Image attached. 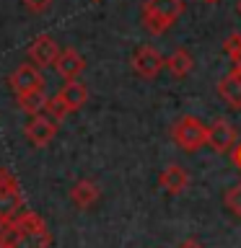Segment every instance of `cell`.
<instances>
[{
  "mask_svg": "<svg viewBox=\"0 0 241 248\" xmlns=\"http://www.w3.org/2000/svg\"><path fill=\"white\" fill-rule=\"evenodd\" d=\"M184 0H145L143 3V26L153 36H161L182 18Z\"/></svg>",
  "mask_w": 241,
  "mask_h": 248,
  "instance_id": "1",
  "label": "cell"
},
{
  "mask_svg": "<svg viewBox=\"0 0 241 248\" xmlns=\"http://www.w3.org/2000/svg\"><path fill=\"white\" fill-rule=\"evenodd\" d=\"M16 228H18V238H16L13 248H50L52 235L47 230V222L31 209H21L13 217Z\"/></svg>",
  "mask_w": 241,
  "mask_h": 248,
  "instance_id": "2",
  "label": "cell"
},
{
  "mask_svg": "<svg viewBox=\"0 0 241 248\" xmlns=\"http://www.w3.org/2000/svg\"><path fill=\"white\" fill-rule=\"evenodd\" d=\"M171 137L174 142L187 153H194L205 145V137H207V124L197 119V116H182L174 127H171Z\"/></svg>",
  "mask_w": 241,
  "mask_h": 248,
  "instance_id": "3",
  "label": "cell"
},
{
  "mask_svg": "<svg viewBox=\"0 0 241 248\" xmlns=\"http://www.w3.org/2000/svg\"><path fill=\"white\" fill-rule=\"evenodd\" d=\"M23 209L21 186L8 168H0V220H13Z\"/></svg>",
  "mask_w": 241,
  "mask_h": 248,
  "instance_id": "4",
  "label": "cell"
},
{
  "mask_svg": "<svg viewBox=\"0 0 241 248\" xmlns=\"http://www.w3.org/2000/svg\"><path fill=\"white\" fill-rule=\"evenodd\" d=\"M23 135H26V140L34 147H47L54 140V135H57V122L52 119V116H47L44 111L34 114L29 119V124L23 127Z\"/></svg>",
  "mask_w": 241,
  "mask_h": 248,
  "instance_id": "5",
  "label": "cell"
},
{
  "mask_svg": "<svg viewBox=\"0 0 241 248\" xmlns=\"http://www.w3.org/2000/svg\"><path fill=\"white\" fill-rule=\"evenodd\" d=\"M132 67H135V73L140 78L153 80V78L163 70V57H161L158 49H153L151 44H143V46L135 49V54H132Z\"/></svg>",
  "mask_w": 241,
  "mask_h": 248,
  "instance_id": "6",
  "label": "cell"
},
{
  "mask_svg": "<svg viewBox=\"0 0 241 248\" xmlns=\"http://www.w3.org/2000/svg\"><path fill=\"white\" fill-rule=\"evenodd\" d=\"M205 145H210L215 153H228V150H233V145H236V129L231 127V122L215 119L207 127Z\"/></svg>",
  "mask_w": 241,
  "mask_h": 248,
  "instance_id": "7",
  "label": "cell"
},
{
  "mask_svg": "<svg viewBox=\"0 0 241 248\" xmlns=\"http://www.w3.org/2000/svg\"><path fill=\"white\" fill-rule=\"evenodd\" d=\"M8 85L16 91V93H26V91H34V88H42L44 85V75L42 70H39L36 65H18L11 73V78H8Z\"/></svg>",
  "mask_w": 241,
  "mask_h": 248,
  "instance_id": "8",
  "label": "cell"
},
{
  "mask_svg": "<svg viewBox=\"0 0 241 248\" xmlns=\"http://www.w3.org/2000/svg\"><path fill=\"white\" fill-rule=\"evenodd\" d=\"M52 67L57 70V75L62 78V80H75V78L83 73L86 60H83V54L78 52V49H70V46H68V49H60L57 52Z\"/></svg>",
  "mask_w": 241,
  "mask_h": 248,
  "instance_id": "9",
  "label": "cell"
},
{
  "mask_svg": "<svg viewBox=\"0 0 241 248\" xmlns=\"http://www.w3.org/2000/svg\"><path fill=\"white\" fill-rule=\"evenodd\" d=\"M57 52H60L57 42L47 34H39L34 42L29 44V57L36 67H50L54 62V57H57Z\"/></svg>",
  "mask_w": 241,
  "mask_h": 248,
  "instance_id": "10",
  "label": "cell"
},
{
  "mask_svg": "<svg viewBox=\"0 0 241 248\" xmlns=\"http://www.w3.org/2000/svg\"><path fill=\"white\" fill-rule=\"evenodd\" d=\"M54 98L68 108V114H73V111H81L83 104L88 101V88H86L83 83H78V80H65V85L57 91Z\"/></svg>",
  "mask_w": 241,
  "mask_h": 248,
  "instance_id": "11",
  "label": "cell"
},
{
  "mask_svg": "<svg viewBox=\"0 0 241 248\" xmlns=\"http://www.w3.org/2000/svg\"><path fill=\"white\" fill-rule=\"evenodd\" d=\"M218 93L231 108H241V67H233L218 80Z\"/></svg>",
  "mask_w": 241,
  "mask_h": 248,
  "instance_id": "12",
  "label": "cell"
},
{
  "mask_svg": "<svg viewBox=\"0 0 241 248\" xmlns=\"http://www.w3.org/2000/svg\"><path fill=\"white\" fill-rule=\"evenodd\" d=\"M187 184H189V176H187V170L182 166H176V163L166 166L158 176V186L166 194H182L187 189Z\"/></svg>",
  "mask_w": 241,
  "mask_h": 248,
  "instance_id": "13",
  "label": "cell"
},
{
  "mask_svg": "<svg viewBox=\"0 0 241 248\" xmlns=\"http://www.w3.org/2000/svg\"><path fill=\"white\" fill-rule=\"evenodd\" d=\"M99 197H101L99 186L93 184V181H88V178L75 181L73 189H70V202H73L78 209H91V207L99 202Z\"/></svg>",
  "mask_w": 241,
  "mask_h": 248,
  "instance_id": "14",
  "label": "cell"
},
{
  "mask_svg": "<svg viewBox=\"0 0 241 248\" xmlns=\"http://www.w3.org/2000/svg\"><path fill=\"white\" fill-rule=\"evenodd\" d=\"M47 91H44V85L42 88H34V91H26V93H16V104H18V108L23 114H29V116H34L39 114L44 108L47 104Z\"/></svg>",
  "mask_w": 241,
  "mask_h": 248,
  "instance_id": "15",
  "label": "cell"
},
{
  "mask_svg": "<svg viewBox=\"0 0 241 248\" xmlns=\"http://www.w3.org/2000/svg\"><path fill=\"white\" fill-rule=\"evenodd\" d=\"M163 67H166L174 78H187L194 67V60L187 49H176V52H171L169 57H163Z\"/></svg>",
  "mask_w": 241,
  "mask_h": 248,
  "instance_id": "16",
  "label": "cell"
},
{
  "mask_svg": "<svg viewBox=\"0 0 241 248\" xmlns=\"http://www.w3.org/2000/svg\"><path fill=\"white\" fill-rule=\"evenodd\" d=\"M18 238V228L13 220H0V248H13Z\"/></svg>",
  "mask_w": 241,
  "mask_h": 248,
  "instance_id": "17",
  "label": "cell"
},
{
  "mask_svg": "<svg viewBox=\"0 0 241 248\" xmlns=\"http://www.w3.org/2000/svg\"><path fill=\"white\" fill-rule=\"evenodd\" d=\"M223 52L228 54V60L233 62V67H241V34H231L223 44Z\"/></svg>",
  "mask_w": 241,
  "mask_h": 248,
  "instance_id": "18",
  "label": "cell"
},
{
  "mask_svg": "<svg viewBox=\"0 0 241 248\" xmlns=\"http://www.w3.org/2000/svg\"><path fill=\"white\" fill-rule=\"evenodd\" d=\"M225 207H228L231 212L241 220V181H239V184H233L231 189L225 191Z\"/></svg>",
  "mask_w": 241,
  "mask_h": 248,
  "instance_id": "19",
  "label": "cell"
},
{
  "mask_svg": "<svg viewBox=\"0 0 241 248\" xmlns=\"http://www.w3.org/2000/svg\"><path fill=\"white\" fill-rule=\"evenodd\" d=\"M23 5H26L29 13L42 16V13H47V11L52 8V0H23Z\"/></svg>",
  "mask_w": 241,
  "mask_h": 248,
  "instance_id": "20",
  "label": "cell"
},
{
  "mask_svg": "<svg viewBox=\"0 0 241 248\" xmlns=\"http://www.w3.org/2000/svg\"><path fill=\"white\" fill-rule=\"evenodd\" d=\"M233 163H236V168H241V142L233 145Z\"/></svg>",
  "mask_w": 241,
  "mask_h": 248,
  "instance_id": "21",
  "label": "cell"
},
{
  "mask_svg": "<svg viewBox=\"0 0 241 248\" xmlns=\"http://www.w3.org/2000/svg\"><path fill=\"white\" fill-rule=\"evenodd\" d=\"M179 248H202V246L197 243V240H184V243L179 246Z\"/></svg>",
  "mask_w": 241,
  "mask_h": 248,
  "instance_id": "22",
  "label": "cell"
},
{
  "mask_svg": "<svg viewBox=\"0 0 241 248\" xmlns=\"http://www.w3.org/2000/svg\"><path fill=\"white\" fill-rule=\"evenodd\" d=\"M202 3H210V5H215V3H221V0H202Z\"/></svg>",
  "mask_w": 241,
  "mask_h": 248,
  "instance_id": "23",
  "label": "cell"
},
{
  "mask_svg": "<svg viewBox=\"0 0 241 248\" xmlns=\"http://www.w3.org/2000/svg\"><path fill=\"white\" fill-rule=\"evenodd\" d=\"M239 13H241V0H239Z\"/></svg>",
  "mask_w": 241,
  "mask_h": 248,
  "instance_id": "24",
  "label": "cell"
},
{
  "mask_svg": "<svg viewBox=\"0 0 241 248\" xmlns=\"http://www.w3.org/2000/svg\"><path fill=\"white\" fill-rule=\"evenodd\" d=\"M93 3H99V0H93Z\"/></svg>",
  "mask_w": 241,
  "mask_h": 248,
  "instance_id": "25",
  "label": "cell"
}]
</instances>
